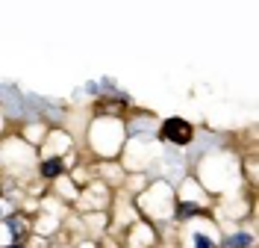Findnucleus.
<instances>
[{
  "instance_id": "1",
  "label": "nucleus",
  "mask_w": 259,
  "mask_h": 248,
  "mask_svg": "<svg viewBox=\"0 0 259 248\" xmlns=\"http://www.w3.org/2000/svg\"><path fill=\"white\" fill-rule=\"evenodd\" d=\"M162 139H168L171 145H189L192 142V124L183 118H168L162 124Z\"/></svg>"
},
{
  "instance_id": "2",
  "label": "nucleus",
  "mask_w": 259,
  "mask_h": 248,
  "mask_svg": "<svg viewBox=\"0 0 259 248\" xmlns=\"http://www.w3.org/2000/svg\"><path fill=\"white\" fill-rule=\"evenodd\" d=\"M41 174H45V178L62 174V160H45V163H41Z\"/></svg>"
},
{
  "instance_id": "3",
  "label": "nucleus",
  "mask_w": 259,
  "mask_h": 248,
  "mask_svg": "<svg viewBox=\"0 0 259 248\" xmlns=\"http://www.w3.org/2000/svg\"><path fill=\"white\" fill-rule=\"evenodd\" d=\"M250 245V236L247 233H236V236H230L224 242V248H247Z\"/></svg>"
},
{
  "instance_id": "4",
  "label": "nucleus",
  "mask_w": 259,
  "mask_h": 248,
  "mask_svg": "<svg viewBox=\"0 0 259 248\" xmlns=\"http://www.w3.org/2000/svg\"><path fill=\"white\" fill-rule=\"evenodd\" d=\"M180 219H189V216H194V213H200V207H194V204H180Z\"/></svg>"
},
{
  "instance_id": "5",
  "label": "nucleus",
  "mask_w": 259,
  "mask_h": 248,
  "mask_svg": "<svg viewBox=\"0 0 259 248\" xmlns=\"http://www.w3.org/2000/svg\"><path fill=\"white\" fill-rule=\"evenodd\" d=\"M194 248H215V245H212V239H209V236L197 233V236H194Z\"/></svg>"
},
{
  "instance_id": "6",
  "label": "nucleus",
  "mask_w": 259,
  "mask_h": 248,
  "mask_svg": "<svg viewBox=\"0 0 259 248\" xmlns=\"http://www.w3.org/2000/svg\"><path fill=\"white\" fill-rule=\"evenodd\" d=\"M9 228H12V231H21V222H18V219H9Z\"/></svg>"
},
{
  "instance_id": "7",
  "label": "nucleus",
  "mask_w": 259,
  "mask_h": 248,
  "mask_svg": "<svg viewBox=\"0 0 259 248\" xmlns=\"http://www.w3.org/2000/svg\"><path fill=\"white\" fill-rule=\"evenodd\" d=\"M6 248H21V245H6Z\"/></svg>"
}]
</instances>
